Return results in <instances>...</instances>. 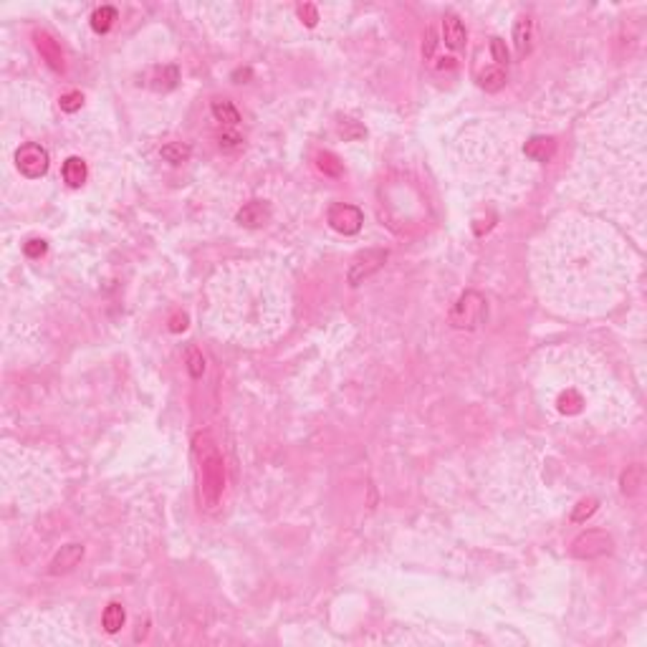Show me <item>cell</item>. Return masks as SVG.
Returning <instances> with one entry per match:
<instances>
[{
	"mask_svg": "<svg viewBox=\"0 0 647 647\" xmlns=\"http://www.w3.org/2000/svg\"><path fill=\"white\" fill-rule=\"evenodd\" d=\"M192 453H195V463H198L200 496H203L207 508H215L221 503L223 493H225V463H223V456L218 445H215L213 435H195L192 438Z\"/></svg>",
	"mask_w": 647,
	"mask_h": 647,
	"instance_id": "1",
	"label": "cell"
},
{
	"mask_svg": "<svg viewBox=\"0 0 647 647\" xmlns=\"http://www.w3.org/2000/svg\"><path fill=\"white\" fill-rule=\"evenodd\" d=\"M485 317H488V303H485L483 296H480L478 291H465V294H460V299L453 303V309H450V314H448V321L453 329L473 331L485 321Z\"/></svg>",
	"mask_w": 647,
	"mask_h": 647,
	"instance_id": "2",
	"label": "cell"
},
{
	"mask_svg": "<svg viewBox=\"0 0 647 647\" xmlns=\"http://www.w3.org/2000/svg\"><path fill=\"white\" fill-rule=\"evenodd\" d=\"M48 165H51L48 149L36 144V142H26V144L15 149V167L28 180H41L48 172Z\"/></svg>",
	"mask_w": 647,
	"mask_h": 647,
	"instance_id": "3",
	"label": "cell"
},
{
	"mask_svg": "<svg viewBox=\"0 0 647 647\" xmlns=\"http://www.w3.org/2000/svg\"><path fill=\"white\" fill-rule=\"evenodd\" d=\"M387 258H390V250H384V248H369V250H362L359 256H354L352 265H349V271H346L349 286H359V283H364L367 279H372V276L387 263Z\"/></svg>",
	"mask_w": 647,
	"mask_h": 647,
	"instance_id": "4",
	"label": "cell"
},
{
	"mask_svg": "<svg viewBox=\"0 0 647 647\" xmlns=\"http://www.w3.org/2000/svg\"><path fill=\"white\" fill-rule=\"evenodd\" d=\"M329 225L341 236H357L364 225V213H362L357 205H349V203H337V205L329 207V215H326Z\"/></svg>",
	"mask_w": 647,
	"mask_h": 647,
	"instance_id": "5",
	"label": "cell"
},
{
	"mask_svg": "<svg viewBox=\"0 0 647 647\" xmlns=\"http://www.w3.org/2000/svg\"><path fill=\"white\" fill-rule=\"evenodd\" d=\"M610 552L612 536L604 531H587V534L574 538L572 544V556H576V559H597V556H604Z\"/></svg>",
	"mask_w": 647,
	"mask_h": 647,
	"instance_id": "6",
	"label": "cell"
},
{
	"mask_svg": "<svg viewBox=\"0 0 647 647\" xmlns=\"http://www.w3.org/2000/svg\"><path fill=\"white\" fill-rule=\"evenodd\" d=\"M33 46H36V51L41 53V59H44L53 71L64 74V68H66L64 51H61L59 41H56L48 30H36V33H33Z\"/></svg>",
	"mask_w": 647,
	"mask_h": 647,
	"instance_id": "7",
	"label": "cell"
},
{
	"mask_svg": "<svg viewBox=\"0 0 647 647\" xmlns=\"http://www.w3.org/2000/svg\"><path fill=\"white\" fill-rule=\"evenodd\" d=\"M268 221H271V205L265 200H250L236 215V223L243 228H261Z\"/></svg>",
	"mask_w": 647,
	"mask_h": 647,
	"instance_id": "8",
	"label": "cell"
},
{
	"mask_svg": "<svg viewBox=\"0 0 647 647\" xmlns=\"http://www.w3.org/2000/svg\"><path fill=\"white\" fill-rule=\"evenodd\" d=\"M442 41L450 51H463L468 44V30H465L463 21L456 13L442 15Z\"/></svg>",
	"mask_w": 647,
	"mask_h": 647,
	"instance_id": "9",
	"label": "cell"
},
{
	"mask_svg": "<svg viewBox=\"0 0 647 647\" xmlns=\"http://www.w3.org/2000/svg\"><path fill=\"white\" fill-rule=\"evenodd\" d=\"M81 559H84V544L61 546L59 552H56V556L51 559V564H48V572H51L53 576H59V574H68L71 569H76V566H79Z\"/></svg>",
	"mask_w": 647,
	"mask_h": 647,
	"instance_id": "10",
	"label": "cell"
},
{
	"mask_svg": "<svg viewBox=\"0 0 647 647\" xmlns=\"http://www.w3.org/2000/svg\"><path fill=\"white\" fill-rule=\"evenodd\" d=\"M523 155L529 157V160H534V162H541V165H546V162H552L554 155H556V142H554L552 137L536 134V137H531V140L523 144Z\"/></svg>",
	"mask_w": 647,
	"mask_h": 647,
	"instance_id": "11",
	"label": "cell"
},
{
	"mask_svg": "<svg viewBox=\"0 0 647 647\" xmlns=\"http://www.w3.org/2000/svg\"><path fill=\"white\" fill-rule=\"evenodd\" d=\"M144 84H147L152 91H172L180 81V71L177 66H155L149 68V74L144 76Z\"/></svg>",
	"mask_w": 647,
	"mask_h": 647,
	"instance_id": "12",
	"label": "cell"
},
{
	"mask_svg": "<svg viewBox=\"0 0 647 647\" xmlns=\"http://www.w3.org/2000/svg\"><path fill=\"white\" fill-rule=\"evenodd\" d=\"M531 36H534L531 18L529 15H521V18L514 23V48L521 59H526V56L531 53Z\"/></svg>",
	"mask_w": 647,
	"mask_h": 647,
	"instance_id": "13",
	"label": "cell"
},
{
	"mask_svg": "<svg viewBox=\"0 0 647 647\" xmlns=\"http://www.w3.org/2000/svg\"><path fill=\"white\" fill-rule=\"evenodd\" d=\"M61 175H64V182L76 190V187H81V185L86 182V177H88L86 162L81 160V157H68V160L64 162V167H61Z\"/></svg>",
	"mask_w": 647,
	"mask_h": 647,
	"instance_id": "14",
	"label": "cell"
},
{
	"mask_svg": "<svg viewBox=\"0 0 647 647\" xmlns=\"http://www.w3.org/2000/svg\"><path fill=\"white\" fill-rule=\"evenodd\" d=\"M210 111H213V117L218 119L221 124H228V126L241 124V111L236 109V104L230 102V99H215V102L210 104Z\"/></svg>",
	"mask_w": 647,
	"mask_h": 647,
	"instance_id": "15",
	"label": "cell"
},
{
	"mask_svg": "<svg viewBox=\"0 0 647 647\" xmlns=\"http://www.w3.org/2000/svg\"><path fill=\"white\" fill-rule=\"evenodd\" d=\"M117 18H119L117 8H111V6L96 8L94 13H91V28H94V33L104 36V33H109V30L114 28V23H117Z\"/></svg>",
	"mask_w": 647,
	"mask_h": 647,
	"instance_id": "16",
	"label": "cell"
},
{
	"mask_svg": "<svg viewBox=\"0 0 647 647\" xmlns=\"http://www.w3.org/2000/svg\"><path fill=\"white\" fill-rule=\"evenodd\" d=\"M124 622H126V612H124V607L119 602H111L106 610H104V615H102V627L106 630L109 635H114V632H119L122 627H124Z\"/></svg>",
	"mask_w": 647,
	"mask_h": 647,
	"instance_id": "17",
	"label": "cell"
},
{
	"mask_svg": "<svg viewBox=\"0 0 647 647\" xmlns=\"http://www.w3.org/2000/svg\"><path fill=\"white\" fill-rule=\"evenodd\" d=\"M160 155L165 162H169V165H182V162L190 160L192 149L190 144H185V142H167V144H162Z\"/></svg>",
	"mask_w": 647,
	"mask_h": 647,
	"instance_id": "18",
	"label": "cell"
},
{
	"mask_svg": "<svg viewBox=\"0 0 647 647\" xmlns=\"http://www.w3.org/2000/svg\"><path fill=\"white\" fill-rule=\"evenodd\" d=\"M640 485H642V465L635 463L622 473V478H619V491H622V496H635V493L640 491Z\"/></svg>",
	"mask_w": 647,
	"mask_h": 647,
	"instance_id": "19",
	"label": "cell"
},
{
	"mask_svg": "<svg viewBox=\"0 0 647 647\" xmlns=\"http://www.w3.org/2000/svg\"><path fill=\"white\" fill-rule=\"evenodd\" d=\"M476 79H478V86L485 88V91H498V88L506 86V74H503V68H498V66H488L485 71H480Z\"/></svg>",
	"mask_w": 647,
	"mask_h": 647,
	"instance_id": "20",
	"label": "cell"
},
{
	"mask_svg": "<svg viewBox=\"0 0 647 647\" xmlns=\"http://www.w3.org/2000/svg\"><path fill=\"white\" fill-rule=\"evenodd\" d=\"M556 407H559L561 415H579L581 407H584V397L576 390H564L556 400Z\"/></svg>",
	"mask_w": 647,
	"mask_h": 647,
	"instance_id": "21",
	"label": "cell"
},
{
	"mask_svg": "<svg viewBox=\"0 0 647 647\" xmlns=\"http://www.w3.org/2000/svg\"><path fill=\"white\" fill-rule=\"evenodd\" d=\"M317 167L321 169L326 177H341L344 175V165H341V160H339L334 152H319L317 155Z\"/></svg>",
	"mask_w": 647,
	"mask_h": 647,
	"instance_id": "22",
	"label": "cell"
},
{
	"mask_svg": "<svg viewBox=\"0 0 647 647\" xmlns=\"http://www.w3.org/2000/svg\"><path fill=\"white\" fill-rule=\"evenodd\" d=\"M185 362H187V372H190V377L200 379V377H203V372H205V357H203V352H200L195 344L187 346V352H185Z\"/></svg>",
	"mask_w": 647,
	"mask_h": 647,
	"instance_id": "23",
	"label": "cell"
},
{
	"mask_svg": "<svg viewBox=\"0 0 647 647\" xmlns=\"http://www.w3.org/2000/svg\"><path fill=\"white\" fill-rule=\"evenodd\" d=\"M597 508H599V500L597 498H581L576 506H574L572 511V521L574 523H584L587 518H592V516L597 514Z\"/></svg>",
	"mask_w": 647,
	"mask_h": 647,
	"instance_id": "24",
	"label": "cell"
},
{
	"mask_svg": "<svg viewBox=\"0 0 647 647\" xmlns=\"http://www.w3.org/2000/svg\"><path fill=\"white\" fill-rule=\"evenodd\" d=\"M339 134H341L346 142H357V140H362V137H367V129H364L359 122H354V119H341V122H339Z\"/></svg>",
	"mask_w": 647,
	"mask_h": 647,
	"instance_id": "25",
	"label": "cell"
},
{
	"mask_svg": "<svg viewBox=\"0 0 647 647\" xmlns=\"http://www.w3.org/2000/svg\"><path fill=\"white\" fill-rule=\"evenodd\" d=\"M59 106L61 111H66V114H74V111H79L81 106H84V94L81 91H66V94H61L59 99Z\"/></svg>",
	"mask_w": 647,
	"mask_h": 647,
	"instance_id": "26",
	"label": "cell"
},
{
	"mask_svg": "<svg viewBox=\"0 0 647 647\" xmlns=\"http://www.w3.org/2000/svg\"><path fill=\"white\" fill-rule=\"evenodd\" d=\"M491 56L498 68L508 66V48H506V44H503V38H498V36L491 38Z\"/></svg>",
	"mask_w": 647,
	"mask_h": 647,
	"instance_id": "27",
	"label": "cell"
},
{
	"mask_svg": "<svg viewBox=\"0 0 647 647\" xmlns=\"http://www.w3.org/2000/svg\"><path fill=\"white\" fill-rule=\"evenodd\" d=\"M46 250H48V245H46L44 238H30L28 243H23V253L28 258H41L46 256Z\"/></svg>",
	"mask_w": 647,
	"mask_h": 647,
	"instance_id": "28",
	"label": "cell"
},
{
	"mask_svg": "<svg viewBox=\"0 0 647 647\" xmlns=\"http://www.w3.org/2000/svg\"><path fill=\"white\" fill-rule=\"evenodd\" d=\"M296 10H299V18H301V21L306 23L309 28H314V26H317V23H319V13H317V8H314V6H309V3H306V6H299V8H296Z\"/></svg>",
	"mask_w": 647,
	"mask_h": 647,
	"instance_id": "29",
	"label": "cell"
},
{
	"mask_svg": "<svg viewBox=\"0 0 647 647\" xmlns=\"http://www.w3.org/2000/svg\"><path fill=\"white\" fill-rule=\"evenodd\" d=\"M241 147H243V137H238V134L225 132L221 137V149H225V152H233V149H241Z\"/></svg>",
	"mask_w": 647,
	"mask_h": 647,
	"instance_id": "30",
	"label": "cell"
},
{
	"mask_svg": "<svg viewBox=\"0 0 647 647\" xmlns=\"http://www.w3.org/2000/svg\"><path fill=\"white\" fill-rule=\"evenodd\" d=\"M187 329V317L185 314H175V317L169 319V331H175V334H180V331Z\"/></svg>",
	"mask_w": 647,
	"mask_h": 647,
	"instance_id": "31",
	"label": "cell"
},
{
	"mask_svg": "<svg viewBox=\"0 0 647 647\" xmlns=\"http://www.w3.org/2000/svg\"><path fill=\"white\" fill-rule=\"evenodd\" d=\"M435 44H438V41H435V33H433V30H430V33H427V41H425V44H422V56H425V59H433V53H435Z\"/></svg>",
	"mask_w": 647,
	"mask_h": 647,
	"instance_id": "32",
	"label": "cell"
},
{
	"mask_svg": "<svg viewBox=\"0 0 647 647\" xmlns=\"http://www.w3.org/2000/svg\"><path fill=\"white\" fill-rule=\"evenodd\" d=\"M233 79H236V84H243L241 79H250V68H238L236 74H233Z\"/></svg>",
	"mask_w": 647,
	"mask_h": 647,
	"instance_id": "33",
	"label": "cell"
}]
</instances>
